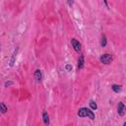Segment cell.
Here are the masks:
<instances>
[{
    "mask_svg": "<svg viewBox=\"0 0 126 126\" xmlns=\"http://www.w3.org/2000/svg\"><path fill=\"white\" fill-rule=\"evenodd\" d=\"M34 78H35V80H36L37 82L41 81L42 75H41V72H40V70H36V71L34 72Z\"/></svg>",
    "mask_w": 126,
    "mask_h": 126,
    "instance_id": "obj_6",
    "label": "cell"
},
{
    "mask_svg": "<svg viewBox=\"0 0 126 126\" xmlns=\"http://www.w3.org/2000/svg\"><path fill=\"white\" fill-rule=\"evenodd\" d=\"M71 44H72V46L74 47V49H75L77 52L81 51V43H80V42H79L77 39L73 38V39L71 40Z\"/></svg>",
    "mask_w": 126,
    "mask_h": 126,
    "instance_id": "obj_3",
    "label": "cell"
},
{
    "mask_svg": "<svg viewBox=\"0 0 126 126\" xmlns=\"http://www.w3.org/2000/svg\"><path fill=\"white\" fill-rule=\"evenodd\" d=\"M66 69L69 71V70H71V69H72V66H71V65H67V66H66Z\"/></svg>",
    "mask_w": 126,
    "mask_h": 126,
    "instance_id": "obj_12",
    "label": "cell"
},
{
    "mask_svg": "<svg viewBox=\"0 0 126 126\" xmlns=\"http://www.w3.org/2000/svg\"><path fill=\"white\" fill-rule=\"evenodd\" d=\"M83 67H84V56L81 55L80 58H79V61H78V68L82 69Z\"/></svg>",
    "mask_w": 126,
    "mask_h": 126,
    "instance_id": "obj_7",
    "label": "cell"
},
{
    "mask_svg": "<svg viewBox=\"0 0 126 126\" xmlns=\"http://www.w3.org/2000/svg\"><path fill=\"white\" fill-rule=\"evenodd\" d=\"M78 115H79L80 117H86V116H87V117H89V118H91V119H94V112H93L92 110L86 108V107L80 108L79 111H78Z\"/></svg>",
    "mask_w": 126,
    "mask_h": 126,
    "instance_id": "obj_1",
    "label": "cell"
},
{
    "mask_svg": "<svg viewBox=\"0 0 126 126\" xmlns=\"http://www.w3.org/2000/svg\"><path fill=\"white\" fill-rule=\"evenodd\" d=\"M12 84V82H7L6 84H5V86H9V85H11Z\"/></svg>",
    "mask_w": 126,
    "mask_h": 126,
    "instance_id": "obj_13",
    "label": "cell"
},
{
    "mask_svg": "<svg viewBox=\"0 0 126 126\" xmlns=\"http://www.w3.org/2000/svg\"><path fill=\"white\" fill-rule=\"evenodd\" d=\"M105 44H106V38L105 36H103L101 39V46H105Z\"/></svg>",
    "mask_w": 126,
    "mask_h": 126,
    "instance_id": "obj_11",
    "label": "cell"
},
{
    "mask_svg": "<svg viewBox=\"0 0 126 126\" xmlns=\"http://www.w3.org/2000/svg\"><path fill=\"white\" fill-rule=\"evenodd\" d=\"M42 119H43V123L47 126L49 124V117H48V114H47L46 111H43V113H42Z\"/></svg>",
    "mask_w": 126,
    "mask_h": 126,
    "instance_id": "obj_5",
    "label": "cell"
},
{
    "mask_svg": "<svg viewBox=\"0 0 126 126\" xmlns=\"http://www.w3.org/2000/svg\"><path fill=\"white\" fill-rule=\"evenodd\" d=\"M99 60H100V62L103 63V64H110V63L112 62L113 58H112V56H111L110 54H102V55L100 56Z\"/></svg>",
    "mask_w": 126,
    "mask_h": 126,
    "instance_id": "obj_2",
    "label": "cell"
},
{
    "mask_svg": "<svg viewBox=\"0 0 126 126\" xmlns=\"http://www.w3.org/2000/svg\"><path fill=\"white\" fill-rule=\"evenodd\" d=\"M123 126H126V123H124V124H123Z\"/></svg>",
    "mask_w": 126,
    "mask_h": 126,
    "instance_id": "obj_14",
    "label": "cell"
},
{
    "mask_svg": "<svg viewBox=\"0 0 126 126\" xmlns=\"http://www.w3.org/2000/svg\"><path fill=\"white\" fill-rule=\"evenodd\" d=\"M111 88H112V90H113V91H114L115 93H118V92H119V91L121 90L120 86H117V85H113V86H112Z\"/></svg>",
    "mask_w": 126,
    "mask_h": 126,
    "instance_id": "obj_9",
    "label": "cell"
},
{
    "mask_svg": "<svg viewBox=\"0 0 126 126\" xmlns=\"http://www.w3.org/2000/svg\"><path fill=\"white\" fill-rule=\"evenodd\" d=\"M90 106H91V108H92V109H96V108H97L96 103H95L94 101H93V100L90 102Z\"/></svg>",
    "mask_w": 126,
    "mask_h": 126,
    "instance_id": "obj_10",
    "label": "cell"
},
{
    "mask_svg": "<svg viewBox=\"0 0 126 126\" xmlns=\"http://www.w3.org/2000/svg\"><path fill=\"white\" fill-rule=\"evenodd\" d=\"M117 110H118L119 115H121V116L124 115V113H125V106H124V103L123 102H119L118 107H117Z\"/></svg>",
    "mask_w": 126,
    "mask_h": 126,
    "instance_id": "obj_4",
    "label": "cell"
},
{
    "mask_svg": "<svg viewBox=\"0 0 126 126\" xmlns=\"http://www.w3.org/2000/svg\"><path fill=\"white\" fill-rule=\"evenodd\" d=\"M0 110H1L2 113H5V112L7 111V107H6V105H5L3 102L0 103Z\"/></svg>",
    "mask_w": 126,
    "mask_h": 126,
    "instance_id": "obj_8",
    "label": "cell"
},
{
    "mask_svg": "<svg viewBox=\"0 0 126 126\" xmlns=\"http://www.w3.org/2000/svg\"><path fill=\"white\" fill-rule=\"evenodd\" d=\"M0 53H1V47H0Z\"/></svg>",
    "mask_w": 126,
    "mask_h": 126,
    "instance_id": "obj_15",
    "label": "cell"
}]
</instances>
